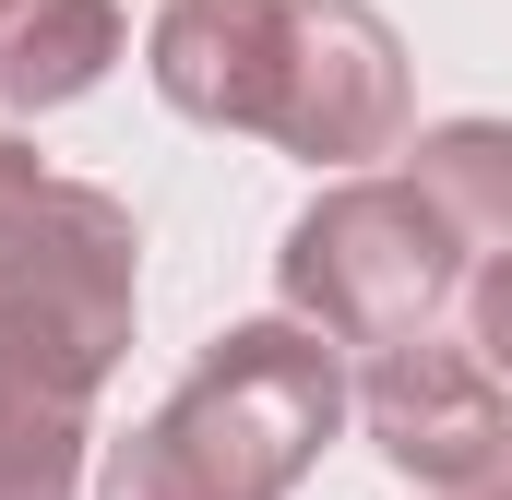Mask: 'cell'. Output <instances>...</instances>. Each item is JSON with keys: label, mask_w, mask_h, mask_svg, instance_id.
Instances as JSON below:
<instances>
[{"label": "cell", "mask_w": 512, "mask_h": 500, "mask_svg": "<svg viewBox=\"0 0 512 500\" xmlns=\"http://www.w3.org/2000/svg\"><path fill=\"white\" fill-rule=\"evenodd\" d=\"M346 429V358L310 322H227L191 381L108 441L96 500H286Z\"/></svg>", "instance_id": "obj_1"}, {"label": "cell", "mask_w": 512, "mask_h": 500, "mask_svg": "<svg viewBox=\"0 0 512 500\" xmlns=\"http://www.w3.org/2000/svg\"><path fill=\"white\" fill-rule=\"evenodd\" d=\"M131 298H143L131 203L96 179H48L36 143L0 131V334H36L108 381L131 346Z\"/></svg>", "instance_id": "obj_2"}, {"label": "cell", "mask_w": 512, "mask_h": 500, "mask_svg": "<svg viewBox=\"0 0 512 500\" xmlns=\"http://www.w3.org/2000/svg\"><path fill=\"white\" fill-rule=\"evenodd\" d=\"M274 286H286V322L334 334V346H405L429 334V310L465 286V239L441 227V203L417 179H334L286 250H274Z\"/></svg>", "instance_id": "obj_3"}, {"label": "cell", "mask_w": 512, "mask_h": 500, "mask_svg": "<svg viewBox=\"0 0 512 500\" xmlns=\"http://www.w3.org/2000/svg\"><path fill=\"white\" fill-rule=\"evenodd\" d=\"M262 143L310 167H370L405 143V36L370 0H286V60H274V120Z\"/></svg>", "instance_id": "obj_4"}, {"label": "cell", "mask_w": 512, "mask_h": 500, "mask_svg": "<svg viewBox=\"0 0 512 500\" xmlns=\"http://www.w3.org/2000/svg\"><path fill=\"white\" fill-rule=\"evenodd\" d=\"M358 417H370V441L393 453V477H417V489H489L512 477V393L501 370L465 346V334H405L370 358L358 381Z\"/></svg>", "instance_id": "obj_5"}, {"label": "cell", "mask_w": 512, "mask_h": 500, "mask_svg": "<svg viewBox=\"0 0 512 500\" xmlns=\"http://www.w3.org/2000/svg\"><path fill=\"white\" fill-rule=\"evenodd\" d=\"M155 96L203 131L274 120V60H286V0H167L155 12Z\"/></svg>", "instance_id": "obj_6"}, {"label": "cell", "mask_w": 512, "mask_h": 500, "mask_svg": "<svg viewBox=\"0 0 512 500\" xmlns=\"http://www.w3.org/2000/svg\"><path fill=\"white\" fill-rule=\"evenodd\" d=\"M96 441V370L36 334H0V500H72Z\"/></svg>", "instance_id": "obj_7"}, {"label": "cell", "mask_w": 512, "mask_h": 500, "mask_svg": "<svg viewBox=\"0 0 512 500\" xmlns=\"http://www.w3.org/2000/svg\"><path fill=\"white\" fill-rule=\"evenodd\" d=\"M120 60V0H0V120L72 108Z\"/></svg>", "instance_id": "obj_8"}, {"label": "cell", "mask_w": 512, "mask_h": 500, "mask_svg": "<svg viewBox=\"0 0 512 500\" xmlns=\"http://www.w3.org/2000/svg\"><path fill=\"white\" fill-rule=\"evenodd\" d=\"M405 179L441 203V227L465 239V262H501L512 250V120H441V131H417Z\"/></svg>", "instance_id": "obj_9"}, {"label": "cell", "mask_w": 512, "mask_h": 500, "mask_svg": "<svg viewBox=\"0 0 512 500\" xmlns=\"http://www.w3.org/2000/svg\"><path fill=\"white\" fill-rule=\"evenodd\" d=\"M465 346H477V358L501 370V393H512V250L465 274Z\"/></svg>", "instance_id": "obj_10"}, {"label": "cell", "mask_w": 512, "mask_h": 500, "mask_svg": "<svg viewBox=\"0 0 512 500\" xmlns=\"http://www.w3.org/2000/svg\"><path fill=\"white\" fill-rule=\"evenodd\" d=\"M453 500H512V477H489V489H453Z\"/></svg>", "instance_id": "obj_11"}]
</instances>
